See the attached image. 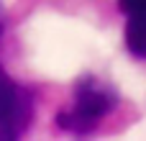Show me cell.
Segmentation results:
<instances>
[{
  "mask_svg": "<svg viewBox=\"0 0 146 141\" xmlns=\"http://www.w3.org/2000/svg\"><path fill=\"white\" fill-rule=\"evenodd\" d=\"M118 105V95L105 87L103 82H98L95 77H82L74 87V100H72V108L62 110L56 116V126L69 131V134H77V136H85L90 134L113 108Z\"/></svg>",
  "mask_w": 146,
  "mask_h": 141,
  "instance_id": "cell-1",
  "label": "cell"
},
{
  "mask_svg": "<svg viewBox=\"0 0 146 141\" xmlns=\"http://www.w3.org/2000/svg\"><path fill=\"white\" fill-rule=\"evenodd\" d=\"M0 36H3V13H0ZM33 95L0 67V141L21 139L31 123Z\"/></svg>",
  "mask_w": 146,
  "mask_h": 141,
  "instance_id": "cell-2",
  "label": "cell"
},
{
  "mask_svg": "<svg viewBox=\"0 0 146 141\" xmlns=\"http://www.w3.org/2000/svg\"><path fill=\"white\" fill-rule=\"evenodd\" d=\"M126 13V46L133 57L146 59V0H118Z\"/></svg>",
  "mask_w": 146,
  "mask_h": 141,
  "instance_id": "cell-3",
  "label": "cell"
}]
</instances>
